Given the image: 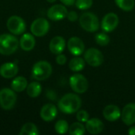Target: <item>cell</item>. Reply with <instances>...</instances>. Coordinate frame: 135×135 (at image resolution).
Segmentation results:
<instances>
[{
    "mask_svg": "<svg viewBox=\"0 0 135 135\" xmlns=\"http://www.w3.org/2000/svg\"><path fill=\"white\" fill-rule=\"evenodd\" d=\"M85 129L91 134H98L104 131V125L100 119L92 118L85 123Z\"/></svg>",
    "mask_w": 135,
    "mask_h": 135,
    "instance_id": "2e32d148",
    "label": "cell"
},
{
    "mask_svg": "<svg viewBox=\"0 0 135 135\" xmlns=\"http://www.w3.org/2000/svg\"><path fill=\"white\" fill-rule=\"evenodd\" d=\"M121 110L114 104L107 105L103 110V115L104 119L109 122H115L121 118Z\"/></svg>",
    "mask_w": 135,
    "mask_h": 135,
    "instance_id": "9a60e30c",
    "label": "cell"
},
{
    "mask_svg": "<svg viewBox=\"0 0 135 135\" xmlns=\"http://www.w3.org/2000/svg\"><path fill=\"white\" fill-rule=\"evenodd\" d=\"M69 51L74 56H79L85 51V44L81 39L77 36L70 37L67 42Z\"/></svg>",
    "mask_w": 135,
    "mask_h": 135,
    "instance_id": "7c38bea8",
    "label": "cell"
},
{
    "mask_svg": "<svg viewBox=\"0 0 135 135\" xmlns=\"http://www.w3.org/2000/svg\"><path fill=\"white\" fill-rule=\"evenodd\" d=\"M79 23L81 27L89 32H95L99 29V19L96 14L91 12L82 13L79 17Z\"/></svg>",
    "mask_w": 135,
    "mask_h": 135,
    "instance_id": "277c9868",
    "label": "cell"
},
{
    "mask_svg": "<svg viewBox=\"0 0 135 135\" xmlns=\"http://www.w3.org/2000/svg\"><path fill=\"white\" fill-rule=\"evenodd\" d=\"M95 41L100 46H107L110 43V37L105 32H100L95 35Z\"/></svg>",
    "mask_w": 135,
    "mask_h": 135,
    "instance_id": "4316f807",
    "label": "cell"
},
{
    "mask_svg": "<svg viewBox=\"0 0 135 135\" xmlns=\"http://www.w3.org/2000/svg\"><path fill=\"white\" fill-rule=\"evenodd\" d=\"M11 89L17 93H21L28 86V81L25 78L22 76L16 77L11 82Z\"/></svg>",
    "mask_w": 135,
    "mask_h": 135,
    "instance_id": "ffe728a7",
    "label": "cell"
},
{
    "mask_svg": "<svg viewBox=\"0 0 135 135\" xmlns=\"http://www.w3.org/2000/svg\"><path fill=\"white\" fill-rule=\"evenodd\" d=\"M58 107L65 114H73L81 108V100L77 94L67 93L59 100Z\"/></svg>",
    "mask_w": 135,
    "mask_h": 135,
    "instance_id": "6da1fadb",
    "label": "cell"
},
{
    "mask_svg": "<svg viewBox=\"0 0 135 135\" xmlns=\"http://www.w3.org/2000/svg\"><path fill=\"white\" fill-rule=\"evenodd\" d=\"M52 73V66L47 61H39L32 69V78L36 81L47 79Z\"/></svg>",
    "mask_w": 135,
    "mask_h": 135,
    "instance_id": "3957f363",
    "label": "cell"
},
{
    "mask_svg": "<svg viewBox=\"0 0 135 135\" xmlns=\"http://www.w3.org/2000/svg\"><path fill=\"white\" fill-rule=\"evenodd\" d=\"M67 13L68 11L65 6L61 4H56L48 9L47 15L50 20L58 21L66 17Z\"/></svg>",
    "mask_w": 135,
    "mask_h": 135,
    "instance_id": "8fae6325",
    "label": "cell"
},
{
    "mask_svg": "<svg viewBox=\"0 0 135 135\" xmlns=\"http://www.w3.org/2000/svg\"><path fill=\"white\" fill-rule=\"evenodd\" d=\"M47 1L48 2H50V3H53V2H55L56 0H47Z\"/></svg>",
    "mask_w": 135,
    "mask_h": 135,
    "instance_id": "836d02e7",
    "label": "cell"
},
{
    "mask_svg": "<svg viewBox=\"0 0 135 135\" xmlns=\"http://www.w3.org/2000/svg\"><path fill=\"white\" fill-rule=\"evenodd\" d=\"M85 61L93 67H98L104 62V55L97 48H89L84 55Z\"/></svg>",
    "mask_w": 135,
    "mask_h": 135,
    "instance_id": "52a82bcc",
    "label": "cell"
},
{
    "mask_svg": "<svg viewBox=\"0 0 135 135\" xmlns=\"http://www.w3.org/2000/svg\"><path fill=\"white\" fill-rule=\"evenodd\" d=\"M85 127L81 122H76L69 127V134L70 135H83L85 133Z\"/></svg>",
    "mask_w": 135,
    "mask_h": 135,
    "instance_id": "cb8c5ba5",
    "label": "cell"
},
{
    "mask_svg": "<svg viewBox=\"0 0 135 135\" xmlns=\"http://www.w3.org/2000/svg\"><path fill=\"white\" fill-rule=\"evenodd\" d=\"M93 5V0H76L75 6L81 10L89 9Z\"/></svg>",
    "mask_w": 135,
    "mask_h": 135,
    "instance_id": "83f0119b",
    "label": "cell"
},
{
    "mask_svg": "<svg viewBox=\"0 0 135 135\" xmlns=\"http://www.w3.org/2000/svg\"><path fill=\"white\" fill-rule=\"evenodd\" d=\"M55 130L56 133H58L59 134H66L67 131H69V125H68L67 121H66L64 119L59 120L55 125Z\"/></svg>",
    "mask_w": 135,
    "mask_h": 135,
    "instance_id": "484cf974",
    "label": "cell"
},
{
    "mask_svg": "<svg viewBox=\"0 0 135 135\" xmlns=\"http://www.w3.org/2000/svg\"><path fill=\"white\" fill-rule=\"evenodd\" d=\"M66 47V41L63 37L57 36L51 39L49 44V49L51 53L59 55L62 53Z\"/></svg>",
    "mask_w": 135,
    "mask_h": 135,
    "instance_id": "ac0fdd59",
    "label": "cell"
},
{
    "mask_svg": "<svg viewBox=\"0 0 135 135\" xmlns=\"http://www.w3.org/2000/svg\"><path fill=\"white\" fill-rule=\"evenodd\" d=\"M60 1H61V2H62L63 5L70 6L74 5L75 3V1L76 0H60Z\"/></svg>",
    "mask_w": 135,
    "mask_h": 135,
    "instance_id": "1f68e13d",
    "label": "cell"
},
{
    "mask_svg": "<svg viewBox=\"0 0 135 135\" xmlns=\"http://www.w3.org/2000/svg\"><path fill=\"white\" fill-rule=\"evenodd\" d=\"M55 60H56V62L59 65L62 66V65H64L66 62V57L65 55H63V54L61 53V54L57 55V57H56Z\"/></svg>",
    "mask_w": 135,
    "mask_h": 135,
    "instance_id": "4dcf8cb0",
    "label": "cell"
},
{
    "mask_svg": "<svg viewBox=\"0 0 135 135\" xmlns=\"http://www.w3.org/2000/svg\"><path fill=\"white\" fill-rule=\"evenodd\" d=\"M58 114L57 108L52 104H47L44 105L40 110V118L45 122H51L54 120Z\"/></svg>",
    "mask_w": 135,
    "mask_h": 135,
    "instance_id": "5bb4252c",
    "label": "cell"
},
{
    "mask_svg": "<svg viewBox=\"0 0 135 135\" xmlns=\"http://www.w3.org/2000/svg\"><path fill=\"white\" fill-rule=\"evenodd\" d=\"M17 101V95L13 89L4 88L0 90V106L4 110L12 109Z\"/></svg>",
    "mask_w": 135,
    "mask_h": 135,
    "instance_id": "5b68a950",
    "label": "cell"
},
{
    "mask_svg": "<svg viewBox=\"0 0 135 135\" xmlns=\"http://www.w3.org/2000/svg\"><path fill=\"white\" fill-rule=\"evenodd\" d=\"M27 94L31 98H36L40 96L42 91L41 85L37 81H32L28 85L27 88Z\"/></svg>",
    "mask_w": 135,
    "mask_h": 135,
    "instance_id": "44dd1931",
    "label": "cell"
},
{
    "mask_svg": "<svg viewBox=\"0 0 135 135\" xmlns=\"http://www.w3.org/2000/svg\"><path fill=\"white\" fill-rule=\"evenodd\" d=\"M70 85L76 93H84L89 88V82L86 78L81 74H75L70 78Z\"/></svg>",
    "mask_w": 135,
    "mask_h": 135,
    "instance_id": "8992f818",
    "label": "cell"
},
{
    "mask_svg": "<svg viewBox=\"0 0 135 135\" xmlns=\"http://www.w3.org/2000/svg\"><path fill=\"white\" fill-rule=\"evenodd\" d=\"M66 17H67V19H68L70 21H71V22H74V21H76L78 19V16L77 12H75V11H74V10L68 12Z\"/></svg>",
    "mask_w": 135,
    "mask_h": 135,
    "instance_id": "f546056e",
    "label": "cell"
},
{
    "mask_svg": "<svg viewBox=\"0 0 135 135\" xmlns=\"http://www.w3.org/2000/svg\"><path fill=\"white\" fill-rule=\"evenodd\" d=\"M76 118L81 123H86L89 119V114L85 110H78L77 112Z\"/></svg>",
    "mask_w": 135,
    "mask_h": 135,
    "instance_id": "f1b7e54d",
    "label": "cell"
},
{
    "mask_svg": "<svg viewBox=\"0 0 135 135\" xmlns=\"http://www.w3.org/2000/svg\"><path fill=\"white\" fill-rule=\"evenodd\" d=\"M19 41L17 37L10 34H2L0 36V54L10 55L18 48Z\"/></svg>",
    "mask_w": 135,
    "mask_h": 135,
    "instance_id": "7a4b0ae2",
    "label": "cell"
},
{
    "mask_svg": "<svg viewBox=\"0 0 135 135\" xmlns=\"http://www.w3.org/2000/svg\"><path fill=\"white\" fill-rule=\"evenodd\" d=\"M40 134L37 127L32 123H27L24 124L19 133L20 135H38Z\"/></svg>",
    "mask_w": 135,
    "mask_h": 135,
    "instance_id": "603a6c76",
    "label": "cell"
},
{
    "mask_svg": "<svg viewBox=\"0 0 135 135\" xmlns=\"http://www.w3.org/2000/svg\"><path fill=\"white\" fill-rule=\"evenodd\" d=\"M119 19L116 13H108L102 19L101 21V28L105 32H111L114 31L119 25Z\"/></svg>",
    "mask_w": 135,
    "mask_h": 135,
    "instance_id": "30bf717a",
    "label": "cell"
},
{
    "mask_svg": "<svg viewBox=\"0 0 135 135\" xmlns=\"http://www.w3.org/2000/svg\"><path fill=\"white\" fill-rule=\"evenodd\" d=\"M121 119L124 124L131 126L135 123V104H127L121 112Z\"/></svg>",
    "mask_w": 135,
    "mask_h": 135,
    "instance_id": "4fadbf2b",
    "label": "cell"
},
{
    "mask_svg": "<svg viewBox=\"0 0 135 135\" xmlns=\"http://www.w3.org/2000/svg\"><path fill=\"white\" fill-rule=\"evenodd\" d=\"M50 28V24L48 21L44 17H39L34 20L31 25V32L38 37L45 36Z\"/></svg>",
    "mask_w": 135,
    "mask_h": 135,
    "instance_id": "9c48e42d",
    "label": "cell"
},
{
    "mask_svg": "<svg viewBox=\"0 0 135 135\" xmlns=\"http://www.w3.org/2000/svg\"><path fill=\"white\" fill-rule=\"evenodd\" d=\"M36 40L34 36L30 33H25L22 35L19 40V45L22 50L25 51H29L32 50L35 47Z\"/></svg>",
    "mask_w": 135,
    "mask_h": 135,
    "instance_id": "d6986e66",
    "label": "cell"
},
{
    "mask_svg": "<svg viewBox=\"0 0 135 135\" xmlns=\"http://www.w3.org/2000/svg\"><path fill=\"white\" fill-rule=\"evenodd\" d=\"M8 30L14 35L23 34L26 29V25L25 21L19 16L13 15L9 17L6 22Z\"/></svg>",
    "mask_w": 135,
    "mask_h": 135,
    "instance_id": "ba28073f",
    "label": "cell"
},
{
    "mask_svg": "<svg viewBox=\"0 0 135 135\" xmlns=\"http://www.w3.org/2000/svg\"><path fill=\"white\" fill-rule=\"evenodd\" d=\"M128 134L131 135H135V126L134 127H131L129 131H128Z\"/></svg>",
    "mask_w": 135,
    "mask_h": 135,
    "instance_id": "d6a6232c",
    "label": "cell"
},
{
    "mask_svg": "<svg viewBox=\"0 0 135 135\" xmlns=\"http://www.w3.org/2000/svg\"><path fill=\"white\" fill-rule=\"evenodd\" d=\"M18 72V66L13 62H6L0 66V75L4 78H14Z\"/></svg>",
    "mask_w": 135,
    "mask_h": 135,
    "instance_id": "e0dca14e",
    "label": "cell"
},
{
    "mask_svg": "<svg viewBox=\"0 0 135 135\" xmlns=\"http://www.w3.org/2000/svg\"><path fill=\"white\" fill-rule=\"evenodd\" d=\"M115 2L119 8L127 12L133 10L135 6V0H115Z\"/></svg>",
    "mask_w": 135,
    "mask_h": 135,
    "instance_id": "d4e9b609",
    "label": "cell"
},
{
    "mask_svg": "<svg viewBox=\"0 0 135 135\" xmlns=\"http://www.w3.org/2000/svg\"><path fill=\"white\" fill-rule=\"evenodd\" d=\"M85 60L78 56L73 58L69 62V68L74 72H79L85 67Z\"/></svg>",
    "mask_w": 135,
    "mask_h": 135,
    "instance_id": "7402d4cb",
    "label": "cell"
}]
</instances>
